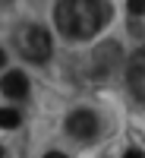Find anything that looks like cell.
Instances as JSON below:
<instances>
[{
	"label": "cell",
	"mask_w": 145,
	"mask_h": 158,
	"mask_svg": "<svg viewBox=\"0 0 145 158\" xmlns=\"http://www.w3.org/2000/svg\"><path fill=\"white\" fill-rule=\"evenodd\" d=\"M107 16V0H57L54 6V22L70 41H85L95 32H101Z\"/></svg>",
	"instance_id": "cell-1"
},
{
	"label": "cell",
	"mask_w": 145,
	"mask_h": 158,
	"mask_svg": "<svg viewBox=\"0 0 145 158\" xmlns=\"http://www.w3.org/2000/svg\"><path fill=\"white\" fill-rule=\"evenodd\" d=\"M117 63H120V44L117 41H101L91 54L82 57L79 76L88 79V82H104V79L117 70Z\"/></svg>",
	"instance_id": "cell-2"
},
{
	"label": "cell",
	"mask_w": 145,
	"mask_h": 158,
	"mask_svg": "<svg viewBox=\"0 0 145 158\" xmlns=\"http://www.w3.org/2000/svg\"><path fill=\"white\" fill-rule=\"evenodd\" d=\"M13 41H16V51H19L29 63H47V60H50V51H54L50 35L41 29V25H32V22L19 25L16 35H13Z\"/></svg>",
	"instance_id": "cell-3"
},
{
	"label": "cell",
	"mask_w": 145,
	"mask_h": 158,
	"mask_svg": "<svg viewBox=\"0 0 145 158\" xmlns=\"http://www.w3.org/2000/svg\"><path fill=\"white\" fill-rule=\"evenodd\" d=\"M66 133L70 136H76V139H95L98 136V117L91 114V111H85V108H79V111H73L70 117H66Z\"/></svg>",
	"instance_id": "cell-4"
},
{
	"label": "cell",
	"mask_w": 145,
	"mask_h": 158,
	"mask_svg": "<svg viewBox=\"0 0 145 158\" xmlns=\"http://www.w3.org/2000/svg\"><path fill=\"white\" fill-rule=\"evenodd\" d=\"M126 82H129V92L145 101V48H139L126 63Z\"/></svg>",
	"instance_id": "cell-5"
},
{
	"label": "cell",
	"mask_w": 145,
	"mask_h": 158,
	"mask_svg": "<svg viewBox=\"0 0 145 158\" xmlns=\"http://www.w3.org/2000/svg\"><path fill=\"white\" fill-rule=\"evenodd\" d=\"M0 92H3L6 98H25V95H29V76H25L22 70L3 73V79H0Z\"/></svg>",
	"instance_id": "cell-6"
},
{
	"label": "cell",
	"mask_w": 145,
	"mask_h": 158,
	"mask_svg": "<svg viewBox=\"0 0 145 158\" xmlns=\"http://www.w3.org/2000/svg\"><path fill=\"white\" fill-rule=\"evenodd\" d=\"M19 123H22V117L16 108H0V127L3 130H16Z\"/></svg>",
	"instance_id": "cell-7"
},
{
	"label": "cell",
	"mask_w": 145,
	"mask_h": 158,
	"mask_svg": "<svg viewBox=\"0 0 145 158\" xmlns=\"http://www.w3.org/2000/svg\"><path fill=\"white\" fill-rule=\"evenodd\" d=\"M129 16H145V0H126Z\"/></svg>",
	"instance_id": "cell-8"
},
{
	"label": "cell",
	"mask_w": 145,
	"mask_h": 158,
	"mask_svg": "<svg viewBox=\"0 0 145 158\" xmlns=\"http://www.w3.org/2000/svg\"><path fill=\"white\" fill-rule=\"evenodd\" d=\"M123 158H145V152H142V149H126Z\"/></svg>",
	"instance_id": "cell-9"
},
{
	"label": "cell",
	"mask_w": 145,
	"mask_h": 158,
	"mask_svg": "<svg viewBox=\"0 0 145 158\" xmlns=\"http://www.w3.org/2000/svg\"><path fill=\"white\" fill-rule=\"evenodd\" d=\"M44 158H66V155H63V152H47Z\"/></svg>",
	"instance_id": "cell-10"
},
{
	"label": "cell",
	"mask_w": 145,
	"mask_h": 158,
	"mask_svg": "<svg viewBox=\"0 0 145 158\" xmlns=\"http://www.w3.org/2000/svg\"><path fill=\"white\" fill-rule=\"evenodd\" d=\"M3 63H6V51L0 48V67H3Z\"/></svg>",
	"instance_id": "cell-11"
},
{
	"label": "cell",
	"mask_w": 145,
	"mask_h": 158,
	"mask_svg": "<svg viewBox=\"0 0 145 158\" xmlns=\"http://www.w3.org/2000/svg\"><path fill=\"white\" fill-rule=\"evenodd\" d=\"M0 158H3V146H0Z\"/></svg>",
	"instance_id": "cell-12"
}]
</instances>
